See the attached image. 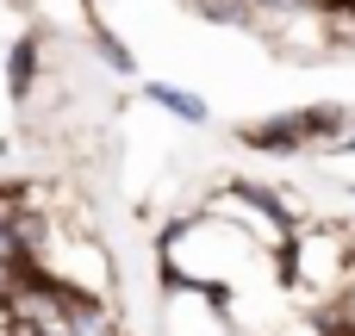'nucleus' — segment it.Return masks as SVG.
<instances>
[{
    "mask_svg": "<svg viewBox=\"0 0 355 336\" xmlns=\"http://www.w3.org/2000/svg\"><path fill=\"white\" fill-rule=\"evenodd\" d=\"M262 274H275V256H262L237 224H225L206 206H187L156 231V287H200L237 299Z\"/></svg>",
    "mask_w": 355,
    "mask_h": 336,
    "instance_id": "nucleus-1",
    "label": "nucleus"
},
{
    "mask_svg": "<svg viewBox=\"0 0 355 336\" xmlns=\"http://www.w3.org/2000/svg\"><path fill=\"white\" fill-rule=\"evenodd\" d=\"M275 274H281V293L293 306H306L312 318L318 312H337L355 293V224L349 218H306L293 231V243L275 256Z\"/></svg>",
    "mask_w": 355,
    "mask_h": 336,
    "instance_id": "nucleus-2",
    "label": "nucleus"
},
{
    "mask_svg": "<svg viewBox=\"0 0 355 336\" xmlns=\"http://www.w3.org/2000/svg\"><path fill=\"white\" fill-rule=\"evenodd\" d=\"M200 206L218 212L225 224H237L262 256H281V249L293 243V231H300V218L281 206V193H275L268 181H218Z\"/></svg>",
    "mask_w": 355,
    "mask_h": 336,
    "instance_id": "nucleus-3",
    "label": "nucleus"
},
{
    "mask_svg": "<svg viewBox=\"0 0 355 336\" xmlns=\"http://www.w3.org/2000/svg\"><path fill=\"white\" fill-rule=\"evenodd\" d=\"M156 330L162 336H243L231 318V299L200 287H156Z\"/></svg>",
    "mask_w": 355,
    "mask_h": 336,
    "instance_id": "nucleus-4",
    "label": "nucleus"
},
{
    "mask_svg": "<svg viewBox=\"0 0 355 336\" xmlns=\"http://www.w3.org/2000/svg\"><path fill=\"white\" fill-rule=\"evenodd\" d=\"M237 143L256 156H312V106H293L281 118H256L237 131Z\"/></svg>",
    "mask_w": 355,
    "mask_h": 336,
    "instance_id": "nucleus-5",
    "label": "nucleus"
},
{
    "mask_svg": "<svg viewBox=\"0 0 355 336\" xmlns=\"http://www.w3.org/2000/svg\"><path fill=\"white\" fill-rule=\"evenodd\" d=\"M31 6V19H37V31L44 37H87L94 31V0H25Z\"/></svg>",
    "mask_w": 355,
    "mask_h": 336,
    "instance_id": "nucleus-6",
    "label": "nucleus"
},
{
    "mask_svg": "<svg viewBox=\"0 0 355 336\" xmlns=\"http://www.w3.org/2000/svg\"><path fill=\"white\" fill-rule=\"evenodd\" d=\"M44 31H25L12 50H6V87H12V100H31L37 94V81H44Z\"/></svg>",
    "mask_w": 355,
    "mask_h": 336,
    "instance_id": "nucleus-7",
    "label": "nucleus"
},
{
    "mask_svg": "<svg viewBox=\"0 0 355 336\" xmlns=\"http://www.w3.org/2000/svg\"><path fill=\"white\" fill-rule=\"evenodd\" d=\"M144 100H150L156 112L181 118V125H206V118H212V106H206L193 87H181V81H144Z\"/></svg>",
    "mask_w": 355,
    "mask_h": 336,
    "instance_id": "nucleus-8",
    "label": "nucleus"
},
{
    "mask_svg": "<svg viewBox=\"0 0 355 336\" xmlns=\"http://www.w3.org/2000/svg\"><path fill=\"white\" fill-rule=\"evenodd\" d=\"M87 44H94V56H100V62H106L112 75H137V56H131V50L119 44V31H106L100 19H94V31H87Z\"/></svg>",
    "mask_w": 355,
    "mask_h": 336,
    "instance_id": "nucleus-9",
    "label": "nucleus"
},
{
    "mask_svg": "<svg viewBox=\"0 0 355 336\" xmlns=\"http://www.w3.org/2000/svg\"><path fill=\"white\" fill-rule=\"evenodd\" d=\"M200 19H212V25H237V31H250L256 25V0H187Z\"/></svg>",
    "mask_w": 355,
    "mask_h": 336,
    "instance_id": "nucleus-10",
    "label": "nucleus"
},
{
    "mask_svg": "<svg viewBox=\"0 0 355 336\" xmlns=\"http://www.w3.org/2000/svg\"><path fill=\"white\" fill-rule=\"evenodd\" d=\"M12 287H19V268H12V262L0 256V306H6V293H12Z\"/></svg>",
    "mask_w": 355,
    "mask_h": 336,
    "instance_id": "nucleus-11",
    "label": "nucleus"
},
{
    "mask_svg": "<svg viewBox=\"0 0 355 336\" xmlns=\"http://www.w3.org/2000/svg\"><path fill=\"white\" fill-rule=\"evenodd\" d=\"M349 12H355V6H349Z\"/></svg>",
    "mask_w": 355,
    "mask_h": 336,
    "instance_id": "nucleus-12",
    "label": "nucleus"
}]
</instances>
